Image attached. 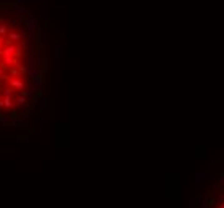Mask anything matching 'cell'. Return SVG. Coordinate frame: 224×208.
I'll use <instances>...</instances> for the list:
<instances>
[{
  "label": "cell",
  "instance_id": "cell-16",
  "mask_svg": "<svg viewBox=\"0 0 224 208\" xmlns=\"http://www.w3.org/2000/svg\"><path fill=\"white\" fill-rule=\"evenodd\" d=\"M3 90V82H0V91Z\"/></svg>",
  "mask_w": 224,
  "mask_h": 208
},
{
  "label": "cell",
  "instance_id": "cell-7",
  "mask_svg": "<svg viewBox=\"0 0 224 208\" xmlns=\"http://www.w3.org/2000/svg\"><path fill=\"white\" fill-rule=\"evenodd\" d=\"M27 103V98H26V96H16V98H15V106L16 107H19V106H23V104H26Z\"/></svg>",
  "mask_w": 224,
  "mask_h": 208
},
{
  "label": "cell",
  "instance_id": "cell-14",
  "mask_svg": "<svg viewBox=\"0 0 224 208\" xmlns=\"http://www.w3.org/2000/svg\"><path fill=\"white\" fill-rule=\"evenodd\" d=\"M16 11H18V13H16V15H18V16H21V15H23V13H24V8L18 5V7H16Z\"/></svg>",
  "mask_w": 224,
  "mask_h": 208
},
{
  "label": "cell",
  "instance_id": "cell-17",
  "mask_svg": "<svg viewBox=\"0 0 224 208\" xmlns=\"http://www.w3.org/2000/svg\"><path fill=\"white\" fill-rule=\"evenodd\" d=\"M26 0H18V5H21V3H24Z\"/></svg>",
  "mask_w": 224,
  "mask_h": 208
},
{
  "label": "cell",
  "instance_id": "cell-11",
  "mask_svg": "<svg viewBox=\"0 0 224 208\" xmlns=\"http://www.w3.org/2000/svg\"><path fill=\"white\" fill-rule=\"evenodd\" d=\"M203 178H206V173H197V175H195V183H197V184H200V183H203Z\"/></svg>",
  "mask_w": 224,
  "mask_h": 208
},
{
  "label": "cell",
  "instance_id": "cell-2",
  "mask_svg": "<svg viewBox=\"0 0 224 208\" xmlns=\"http://www.w3.org/2000/svg\"><path fill=\"white\" fill-rule=\"evenodd\" d=\"M8 87H11L13 90H24V82L18 77H10L8 79Z\"/></svg>",
  "mask_w": 224,
  "mask_h": 208
},
{
  "label": "cell",
  "instance_id": "cell-1",
  "mask_svg": "<svg viewBox=\"0 0 224 208\" xmlns=\"http://www.w3.org/2000/svg\"><path fill=\"white\" fill-rule=\"evenodd\" d=\"M21 51L19 47H16L15 43H7L2 50H0V58L2 56H19Z\"/></svg>",
  "mask_w": 224,
  "mask_h": 208
},
{
  "label": "cell",
  "instance_id": "cell-12",
  "mask_svg": "<svg viewBox=\"0 0 224 208\" xmlns=\"http://www.w3.org/2000/svg\"><path fill=\"white\" fill-rule=\"evenodd\" d=\"M35 90H37L35 87H31V88H27V90H26V96H35V93H37Z\"/></svg>",
  "mask_w": 224,
  "mask_h": 208
},
{
  "label": "cell",
  "instance_id": "cell-19",
  "mask_svg": "<svg viewBox=\"0 0 224 208\" xmlns=\"http://www.w3.org/2000/svg\"><path fill=\"white\" fill-rule=\"evenodd\" d=\"M221 181H224V175H221Z\"/></svg>",
  "mask_w": 224,
  "mask_h": 208
},
{
  "label": "cell",
  "instance_id": "cell-13",
  "mask_svg": "<svg viewBox=\"0 0 224 208\" xmlns=\"http://www.w3.org/2000/svg\"><path fill=\"white\" fill-rule=\"evenodd\" d=\"M16 66H18V69H19V72H21V74H26L27 71H29V69H27V67H24V66H23V64H19V63H18Z\"/></svg>",
  "mask_w": 224,
  "mask_h": 208
},
{
  "label": "cell",
  "instance_id": "cell-5",
  "mask_svg": "<svg viewBox=\"0 0 224 208\" xmlns=\"http://www.w3.org/2000/svg\"><path fill=\"white\" fill-rule=\"evenodd\" d=\"M7 38L10 40V43H18V42H21L23 40V35H21V32H8V35H7Z\"/></svg>",
  "mask_w": 224,
  "mask_h": 208
},
{
  "label": "cell",
  "instance_id": "cell-20",
  "mask_svg": "<svg viewBox=\"0 0 224 208\" xmlns=\"http://www.w3.org/2000/svg\"><path fill=\"white\" fill-rule=\"evenodd\" d=\"M0 122H2V114H0Z\"/></svg>",
  "mask_w": 224,
  "mask_h": 208
},
{
  "label": "cell",
  "instance_id": "cell-18",
  "mask_svg": "<svg viewBox=\"0 0 224 208\" xmlns=\"http://www.w3.org/2000/svg\"><path fill=\"white\" fill-rule=\"evenodd\" d=\"M0 107H3V103H2V99H0Z\"/></svg>",
  "mask_w": 224,
  "mask_h": 208
},
{
  "label": "cell",
  "instance_id": "cell-3",
  "mask_svg": "<svg viewBox=\"0 0 224 208\" xmlns=\"http://www.w3.org/2000/svg\"><path fill=\"white\" fill-rule=\"evenodd\" d=\"M0 64H2L3 67H11V66H16L18 64V59L15 56H2V59H0Z\"/></svg>",
  "mask_w": 224,
  "mask_h": 208
},
{
  "label": "cell",
  "instance_id": "cell-4",
  "mask_svg": "<svg viewBox=\"0 0 224 208\" xmlns=\"http://www.w3.org/2000/svg\"><path fill=\"white\" fill-rule=\"evenodd\" d=\"M24 26H26V29L29 31L31 35H35L37 26H35V21H34V19H31V18H24Z\"/></svg>",
  "mask_w": 224,
  "mask_h": 208
},
{
  "label": "cell",
  "instance_id": "cell-6",
  "mask_svg": "<svg viewBox=\"0 0 224 208\" xmlns=\"http://www.w3.org/2000/svg\"><path fill=\"white\" fill-rule=\"evenodd\" d=\"M2 103H3V107H7V109H13V106H15V103H13V96H7V98L2 99Z\"/></svg>",
  "mask_w": 224,
  "mask_h": 208
},
{
  "label": "cell",
  "instance_id": "cell-10",
  "mask_svg": "<svg viewBox=\"0 0 224 208\" xmlns=\"http://www.w3.org/2000/svg\"><path fill=\"white\" fill-rule=\"evenodd\" d=\"M0 94H2L3 98H7V96H13V88L11 87H3V90L0 91Z\"/></svg>",
  "mask_w": 224,
  "mask_h": 208
},
{
  "label": "cell",
  "instance_id": "cell-15",
  "mask_svg": "<svg viewBox=\"0 0 224 208\" xmlns=\"http://www.w3.org/2000/svg\"><path fill=\"white\" fill-rule=\"evenodd\" d=\"M5 47V37L3 35H0V50H2Z\"/></svg>",
  "mask_w": 224,
  "mask_h": 208
},
{
  "label": "cell",
  "instance_id": "cell-8",
  "mask_svg": "<svg viewBox=\"0 0 224 208\" xmlns=\"http://www.w3.org/2000/svg\"><path fill=\"white\" fill-rule=\"evenodd\" d=\"M8 72H10V75L11 77H19V69H18V66H11V67H8Z\"/></svg>",
  "mask_w": 224,
  "mask_h": 208
},
{
  "label": "cell",
  "instance_id": "cell-9",
  "mask_svg": "<svg viewBox=\"0 0 224 208\" xmlns=\"http://www.w3.org/2000/svg\"><path fill=\"white\" fill-rule=\"evenodd\" d=\"M0 35H3V37L8 35V24L2 23V21H0Z\"/></svg>",
  "mask_w": 224,
  "mask_h": 208
}]
</instances>
